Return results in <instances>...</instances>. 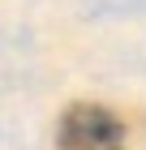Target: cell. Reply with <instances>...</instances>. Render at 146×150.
<instances>
[{"label": "cell", "mask_w": 146, "mask_h": 150, "mask_svg": "<svg viewBox=\"0 0 146 150\" xmlns=\"http://www.w3.org/2000/svg\"><path fill=\"white\" fill-rule=\"evenodd\" d=\"M56 142L60 150H125V125L103 103H73L60 116Z\"/></svg>", "instance_id": "obj_1"}]
</instances>
